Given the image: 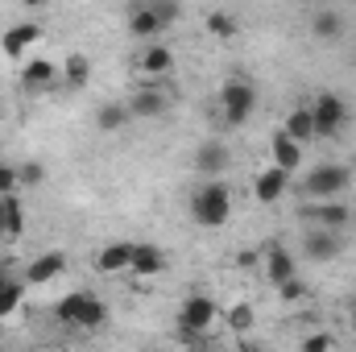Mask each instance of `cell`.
Masks as SVG:
<instances>
[{
  "mask_svg": "<svg viewBox=\"0 0 356 352\" xmlns=\"http://www.w3.org/2000/svg\"><path fill=\"white\" fill-rule=\"evenodd\" d=\"M88 79H91L88 54H67V63H63V88H88Z\"/></svg>",
  "mask_w": 356,
  "mask_h": 352,
  "instance_id": "cell-21",
  "label": "cell"
},
{
  "mask_svg": "<svg viewBox=\"0 0 356 352\" xmlns=\"http://www.w3.org/2000/svg\"><path fill=\"white\" fill-rule=\"evenodd\" d=\"M294 141H311L315 137V120H311V108H294L290 116H286V125H282Z\"/></svg>",
  "mask_w": 356,
  "mask_h": 352,
  "instance_id": "cell-24",
  "label": "cell"
},
{
  "mask_svg": "<svg viewBox=\"0 0 356 352\" xmlns=\"http://www.w3.org/2000/svg\"><path fill=\"white\" fill-rule=\"evenodd\" d=\"M216 319H220V303L207 298V294H186L182 307H178V328H182L186 336H203V332H211Z\"/></svg>",
  "mask_w": 356,
  "mask_h": 352,
  "instance_id": "cell-6",
  "label": "cell"
},
{
  "mask_svg": "<svg viewBox=\"0 0 356 352\" xmlns=\"http://www.w3.org/2000/svg\"><path fill=\"white\" fill-rule=\"evenodd\" d=\"M266 273H269V282H273V286L290 282V278H294V257H290L282 245H273V249L266 253Z\"/></svg>",
  "mask_w": 356,
  "mask_h": 352,
  "instance_id": "cell-20",
  "label": "cell"
},
{
  "mask_svg": "<svg viewBox=\"0 0 356 352\" xmlns=\"http://www.w3.org/2000/svg\"><path fill=\"white\" fill-rule=\"evenodd\" d=\"M133 120V112H129V104H104L99 112H95V125L104 129V133H116V129H124Z\"/></svg>",
  "mask_w": 356,
  "mask_h": 352,
  "instance_id": "cell-23",
  "label": "cell"
},
{
  "mask_svg": "<svg viewBox=\"0 0 356 352\" xmlns=\"http://www.w3.org/2000/svg\"><path fill=\"white\" fill-rule=\"evenodd\" d=\"M311 120H315V137H340L344 125H348V104L332 91H319L311 104Z\"/></svg>",
  "mask_w": 356,
  "mask_h": 352,
  "instance_id": "cell-4",
  "label": "cell"
},
{
  "mask_svg": "<svg viewBox=\"0 0 356 352\" xmlns=\"http://www.w3.org/2000/svg\"><path fill=\"white\" fill-rule=\"evenodd\" d=\"M340 29H344V21H340L336 13H319V17L311 21V33H315V38H336Z\"/></svg>",
  "mask_w": 356,
  "mask_h": 352,
  "instance_id": "cell-27",
  "label": "cell"
},
{
  "mask_svg": "<svg viewBox=\"0 0 356 352\" xmlns=\"http://www.w3.org/2000/svg\"><path fill=\"white\" fill-rule=\"evenodd\" d=\"M220 112H224V125H232V129H241L245 120H253V112H257V88H253V79L232 75L220 88Z\"/></svg>",
  "mask_w": 356,
  "mask_h": 352,
  "instance_id": "cell-3",
  "label": "cell"
},
{
  "mask_svg": "<svg viewBox=\"0 0 356 352\" xmlns=\"http://www.w3.org/2000/svg\"><path fill=\"white\" fill-rule=\"evenodd\" d=\"M4 282H13V269H8V262H0V286Z\"/></svg>",
  "mask_w": 356,
  "mask_h": 352,
  "instance_id": "cell-34",
  "label": "cell"
},
{
  "mask_svg": "<svg viewBox=\"0 0 356 352\" xmlns=\"http://www.w3.org/2000/svg\"><path fill=\"white\" fill-rule=\"evenodd\" d=\"M228 216H232V195H228V186L220 178H207L203 186H195V195H191V220L199 228H224Z\"/></svg>",
  "mask_w": 356,
  "mask_h": 352,
  "instance_id": "cell-1",
  "label": "cell"
},
{
  "mask_svg": "<svg viewBox=\"0 0 356 352\" xmlns=\"http://www.w3.org/2000/svg\"><path fill=\"white\" fill-rule=\"evenodd\" d=\"M332 344H336V336H307V340H302V349H307V352L332 349Z\"/></svg>",
  "mask_w": 356,
  "mask_h": 352,
  "instance_id": "cell-33",
  "label": "cell"
},
{
  "mask_svg": "<svg viewBox=\"0 0 356 352\" xmlns=\"http://www.w3.org/2000/svg\"><path fill=\"white\" fill-rule=\"evenodd\" d=\"M302 249H307V257H311V262H332L344 245H340V232H336V228H323V224H319V228H311V232H307Z\"/></svg>",
  "mask_w": 356,
  "mask_h": 352,
  "instance_id": "cell-9",
  "label": "cell"
},
{
  "mask_svg": "<svg viewBox=\"0 0 356 352\" xmlns=\"http://www.w3.org/2000/svg\"><path fill=\"white\" fill-rule=\"evenodd\" d=\"M63 269H67L63 253H42V257H33V262L25 265V286H50Z\"/></svg>",
  "mask_w": 356,
  "mask_h": 352,
  "instance_id": "cell-10",
  "label": "cell"
},
{
  "mask_svg": "<svg viewBox=\"0 0 356 352\" xmlns=\"http://www.w3.org/2000/svg\"><path fill=\"white\" fill-rule=\"evenodd\" d=\"M54 315H58L67 328H83V332H95V328H104V319H108V307H104V303H99L91 290H75V294L58 298Z\"/></svg>",
  "mask_w": 356,
  "mask_h": 352,
  "instance_id": "cell-2",
  "label": "cell"
},
{
  "mask_svg": "<svg viewBox=\"0 0 356 352\" xmlns=\"http://www.w3.org/2000/svg\"><path fill=\"white\" fill-rule=\"evenodd\" d=\"M46 178V166H38V162H25V166H17V182L21 186H38Z\"/></svg>",
  "mask_w": 356,
  "mask_h": 352,
  "instance_id": "cell-30",
  "label": "cell"
},
{
  "mask_svg": "<svg viewBox=\"0 0 356 352\" xmlns=\"http://www.w3.org/2000/svg\"><path fill=\"white\" fill-rule=\"evenodd\" d=\"M0 203H4V195H0Z\"/></svg>",
  "mask_w": 356,
  "mask_h": 352,
  "instance_id": "cell-36",
  "label": "cell"
},
{
  "mask_svg": "<svg viewBox=\"0 0 356 352\" xmlns=\"http://www.w3.org/2000/svg\"><path fill=\"white\" fill-rule=\"evenodd\" d=\"M315 220L323 224V228H344L348 220H353V211H348V203H340V199H323L319 207H315Z\"/></svg>",
  "mask_w": 356,
  "mask_h": 352,
  "instance_id": "cell-22",
  "label": "cell"
},
{
  "mask_svg": "<svg viewBox=\"0 0 356 352\" xmlns=\"http://www.w3.org/2000/svg\"><path fill=\"white\" fill-rule=\"evenodd\" d=\"M21 182H17V166H4L0 162V195H13Z\"/></svg>",
  "mask_w": 356,
  "mask_h": 352,
  "instance_id": "cell-32",
  "label": "cell"
},
{
  "mask_svg": "<svg viewBox=\"0 0 356 352\" xmlns=\"http://www.w3.org/2000/svg\"><path fill=\"white\" fill-rule=\"evenodd\" d=\"M58 83V67L50 58H29L25 71H21V88L25 91H50Z\"/></svg>",
  "mask_w": 356,
  "mask_h": 352,
  "instance_id": "cell-12",
  "label": "cell"
},
{
  "mask_svg": "<svg viewBox=\"0 0 356 352\" xmlns=\"http://www.w3.org/2000/svg\"><path fill=\"white\" fill-rule=\"evenodd\" d=\"M348 182H353V170L348 166L327 162V166H315L311 175L302 178V195L307 199H340L348 191Z\"/></svg>",
  "mask_w": 356,
  "mask_h": 352,
  "instance_id": "cell-5",
  "label": "cell"
},
{
  "mask_svg": "<svg viewBox=\"0 0 356 352\" xmlns=\"http://www.w3.org/2000/svg\"><path fill=\"white\" fill-rule=\"evenodd\" d=\"M286 182H290V175H286L282 166H269V170H261V175H257V182H253V195H257L261 203H277V199L286 195Z\"/></svg>",
  "mask_w": 356,
  "mask_h": 352,
  "instance_id": "cell-15",
  "label": "cell"
},
{
  "mask_svg": "<svg viewBox=\"0 0 356 352\" xmlns=\"http://www.w3.org/2000/svg\"><path fill=\"white\" fill-rule=\"evenodd\" d=\"M25 8H42V4H50V0H21Z\"/></svg>",
  "mask_w": 356,
  "mask_h": 352,
  "instance_id": "cell-35",
  "label": "cell"
},
{
  "mask_svg": "<svg viewBox=\"0 0 356 352\" xmlns=\"http://www.w3.org/2000/svg\"><path fill=\"white\" fill-rule=\"evenodd\" d=\"M129 262H133V245H129V241H112V245H104L99 257H95L99 273H124Z\"/></svg>",
  "mask_w": 356,
  "mask_h": 352,
  "instance_id": "cell-16",
  "label": "cell"
},
{
  "mask_svg": "<svg viewBox=\"0 0 356 352\" xmlns=\"http://www.w3.org/2000/svg\"><path fill=\"white\" fill-rule=\"evenodd\" d=\"M269 150H273V166H282L286 175H294V170L302 166V141H294L286 129L273 133V145H269Z\"/></svg>",
  "mask_w": 356,
  "mask_h": 352,
  "instance_id": "cell-11",
  "label": "cell"
},
{
  "mask_svg": "<svg viewBox=\"0 0 356 352\" xmlns=\"http://www.w3.org/2000/svg\"><path fill=\"white\" fill-rule=\"evenodd\" d=\"M228 323H232L236 332H249V328H253V307H249V303H236V307L228 311Z\"/></svg>",
  "mask_w": 356,
  "mask_h": 352,
  "instance_id": "cell-29",
  "label": "cell"
},
{
  "mask_svg": "<svg viewBox=\"0 0 356 352\" xmlns=\"http://www.w3.org/2000/svg\"><path fill=\"white\" fill-rule=\"evenodd\" d=\"M0 232L4 237H21L25 232V207H21L17 195H4V203H0Z\"/></svg>",
  "mask_w": 356,
  "mask_h": 352,
  "instance_id": "cell-18",
  "label": "cell"
},
{
  "mask_svg": "<svg viewBox=\"0 0 356 352\" xmlns=\"http://www.w3.org/2000/svg\"><path fill=\"white\" fill-rule=\"evenodd\" d=\"M21 303H25V282H4L0 286V319H8V315H17L21 311Z\"/></svg>",
  "mask_w": 356,
  "mask_h": 352,
  "instance_id": "cell-25",
  "label": "cell"
},
{
  "mask_svg": "<svg viewBox=\"0 0 356 352\" xmlns=\"http://www.w3.org/2000/svg\"><path fill=\"white\" fill-rule=\"evenodd\" d=\"M38 42H42V25H38V21H17V25L0 38V50H4L8 58H21V54H25L29 46H38Z\"/></svg>",
  "mask_w": 356,
  "mask_h": 352,
  "instance_id": "cell-8",
  "label": "cell"
},
{
  "mask_svg": "<svg viewBox=\"0 0 356 352\" xmlns=\"http://www.w3.org/2000/svg\"><path fill=\"white\" fill-rule=\"evenodd\" d=\"M137 67L145 71V79H158L175 67V50L170 46H145V54L137 58Z\"/></svg>",
  "mask_w": 356,
  "mask_h": 352,
  "instance_id": "cell-17",
  "label": "cell"
},
{
  "mask_svg": "<svg viewBox=\"0 0 356 352\" xmlns=\"http://www.w3.org/2000/svg\"><path fill=\"white\" fill-rule=\"evenodd\" d=\"M129 269H133L137 278H158V273L166 269V257H162L158 245H133V262H129Z\"/></svg>",
  "mask_w": 356,
  "mask_h": 352,
  "instance_id": "cell-14",
  "label": "cell"
},
{
  "mask_svg": "<svg viewBox=\"0 0 356 352\" xmlns=\"http://www.w3.org/2000/svg\"><path fill=\"white\" fill-rule=\"evenodd\" d=\"M166 25H162V17L154 13V4L145 0V4H137L133 13H129V33L133 38H141V42H149V38H158Z\"/></svg>",
  "mask_w": 356,
  "mask_h": 352,
  "instance_id": "cell-13",
  "label": "cell"
},
{
  "mask_svg": "<svg viewBox=\"0 0 356 352\" xmlns=\"http://www.w3.org/2000/svg\"><path fill=\"white\" fill-rule=\"evenodd\" d=\"M207 33L228 42V38H236V33H241V25H236V17H232V13H224V8H220V13H207Z\"/></svg>",
  "mask_w": 356,
  "mask_h": 352,
  "instance_id": "cell-26",
  "label": "cell"
},
{
  "mask_svg": "<svg viewBox=\"0 0 356 352\" xmlns=\"http://www.w3.org/2000/svg\"><path fill=\"white\" fill-rule=\"evenodd\" d=\"M277 290H282V298H286V303H298V298H307V286L298 282V273H294L290 282H282Z\"/></svg>",
  "mask_w": 356,
  "mask_h": 352,
  "instance_id": "cell-31",
  "label": "cell"
},
{
  "mask_svg": "<svg viewBox=\"0 0 356 352\" xmlns=\"http://www.w3.org/2000/svg\"><path fill=\"white\" fill-rule=\"evenodd\" d=\"M224 166H228V150H224V145H216V141H211V145H203V150H199V158H195V170H199L203 178H220Z\"/></svg>",
  "mask_w": 356,
  "mask_h": 352,
  "instance_id": "cell-19",
  "label": "cell"
},
{
  "mask_svg": "<svg viewBox=\"0 0 356 352\" xmlns=\"http://www.w3.org/2000/svg\"><path fill=\"white\" fill-rule=\"evenodd\" d=\"M129 112H133V120H158V116H166L170 112V88L158 83V79L141 83V88L133 91V99H129Z\"/></svg>",
  "mask_w": 356,
  "mask_h": 352,
  "instance_id": "cell-7",
  "label": "cell"
},
{
  "mask_svg": "<svg viewBox=\"0 0 356 352\" xmlns=\"http://www.w3.org/2000/svg\"><path fill=\"white\" fill-rule=\"evenodd\" d=\"M149 4H154V13L162 17V25H166V29L182 17V4H178V0H149Z\"/></svg>",
  "mask_w": 356,
  "mask_h": 352,
  "instance_id": "cell-28",
  "label": "cell"
}]
</instances>
